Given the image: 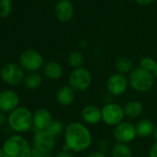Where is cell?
<instances>
[{
    "mask_svg": "<svg viewBox=\"0 0 157 157\" xmlns=\"http://www.w3.org/2000/svg\"><path fill=\"white\" fill-rule=\"evenodd\" d=\"M20 95L13 90H5L0 93V111L10 113L20 105Z\"/></svg>",
    "mask_w": 157,
    "mask_h": 157,
    "instance_id": "obj_13",
    "label": "cell"
},
{
    "mask_svg": "<svg viewBox=\"0 0 157 157\" xmlns=\"http://www.w3.org/2000/svg\"><path fill=\"white\" fill-rule=\"evenodd\" d=\"M44 157H54V156H52L51 154H45Z\"/></svg>",
    "mask_w": 157,
    "mask_h": 157,
    "instance_id": "obj_37",
    "label": "cell"
},
{
    "mask_svg": "<svg viewBox=\"0 0 157 157\" xmlns=\"http://www.w3.org/2000/svg\"><path fill=\"white\" fill-rule=\"evenodd\" d=\"M156 65V60L153 59L151 56H144L140 60V65L139 67H141L144 70L152 72L154 69V67Z\"/></svg>",
    "mask_w": 157,
    "mask_h": 157,
    "instance_id": "obj_26",
    "label": "cell"
},
{
    "mask_svg": "<svg viewBox=\"0 0 157 157\" xmlns=\"http://www.w3.org/2000/svg\"><path fill=\"white\" fill-rule=\"evenodd\" d=\"M12 12V0H0V19L8 18Z\"/></svg>",
    "mask_w": 157,
    "mask_h": 157,
    "instance_id": "obj_25",
    "label": "cell"
},
{
    "mask_svg": "<svg viewBox=\"0 0 157 157\" xmlns=\"http://www.w3.org/2000/svg\"><path fill=\"white\" fill-rule=\"evenodd\" d=\"M129 83L128 75L118 72L111 74L106 81V90L112 96H121L128 89Z\"/></svg>",
    "mask_w": 157,
    "mask_h": 157,
    "instance_id": "obj_10",
    "label": "cell"
},
{
    "mask_svg": "<svg viewBox=\"0 0 157 157\" xmlns=\"http://www.w3.org/2000/svg\"><path fill=\"white\" fill-rule=\"evenodd\" d=\"M148 157H157V140L151 145V147L149 151Z\"/></svg>",
    "mask_w": 157,
    "mask_h": 157,
    "instance_id": "obj_27",
    "label": "cell"
},
{
    "mask_svg": "<svg viewBox=\"0 0 157 157\" xmlns=\"http://www.w3.org/2000/svg\"><path fill=\"white\" fill-rule=\"evenodd\" d=\"M76 97V92L69 86V85H65L60 87L56 94V103L60 106H69L71 105Z\"/></svg>",
    "mask_w": 157,
    "mask_h": 157,
    "instance_id": "obj_16",
    "label": "cell"
},
{
    "mask_svg": "<svg viewBox=\"0 0 157 157\" xmlns=\"http://www.w3.org/2000/svg\"><path fill=\"white\" fill-rule=\"evenodd\" d=\"M43 72L45 78L50 81H57L63 76L64 69L60 63L56 61H49L44 64Z\"/></svg>",
    "mask_w": 157,
    "mask_h": 157,
    "instance_id": "obj_17",
    "label": "cell"
},
{
    "mask_svg": "<svg viewBox=\"0 0 157 157\" xmlns=\"http://www.w3.org/2000/svg\"><path fill=\"white\" fill-rule=\"evenodd\" d=\"M44 153H42L40 151H38L37 150H35L34 148H33L32 150V157H44Z\"/></svg>",
    "mask_w": 157,
    "mask_h": 157,
    "instance_id": "obj_32",
    "label": "cell"
},
{
    "mask_svg": "<svg viewBox=\"0 0 157 157\" xmlns=\"http://www.w3.org/2000/svg\"><path fill=\"white\" fill-rule=\"evenodd\" d=\"M3 157H32V150L29 141L21 135L10 136L2 146Z\"/></svg>",
    "mask_w": 157,
    "mask_h": 157,
    "instance_id": "obj_3",
    "label": "cell"
},
{
    "mask_svg": "<svg viewBox=\"0 0 157 157\" xmlns=\"http://www.w3.org/2000/svg\"><path fill=\"white\" fill-rule=\"evenodd\" d=\"M6 122H8V117H6V113L0 111V128L3 127Z\"/></svg>",
    "mask_w": 157,
    "mask_h": 157,
    "instance_id": "obj_30",
    "label": "cell"
},
{
    "mask_svg": "<svg viewBox=\"0 0 157 157\" xmlns=\"http://www.w3.org/2000/svg\"><path fill=\"white\" fill-rule=\"evenodd\" d=\"M53 120L51 112L46 108H38L33 113V128L35 131L44 130L48 128L50 123Z\"/></svg>",
    "mask_w": 157,
    "mask_h": 157,
    "instance_id": "obj_14",
    "label": "cell"
},
{
    "mask_svg": "<svg viewBox=\"0 0 157 157\" xmlns=\"http://www.w3.org/2000/svg\"><path fill=\"white\" fill-rule=\"evenodd\" d=\"M84 62H85V57L81 51L78 50L71 51L67 56V63L73 69L83 67Z\"/></svg>",
    "mask_w": 157,
    "mask_h": 157,
    "instance_id": "obj_22",
    "label": "cell"
},
{
    "mask_svg": "<svg viewBox=\"0 0 157 157\" xmlns=\"http://www.w3.org/2000/svg\"><path fill=\"white\" fill-rule=\"evenodd\" d=\"M102 121L110 127H116L124 121L126 116L124 107L117 103L105 104L102 108Z\"/></svg>",
    "mask_w": 157,
    "mask_h": 157,
    "instance_id": "obj_8",
    "label": "cell"
},
{
    "mask_svg": "<svg viewBox=\"0 0 157 157\" xmlns=\"http://www.w3.org/2000/svg\"><path fill=\"white\" fill-rule=\"evenodd\" d=\"M129 87L137 93L149 92L155 82V78L152 72L142 69L140 67L134 69L128 75Z\"/></svg>",
    "mask_w": 157,
    "mask_h": 157,
    "instance_id": "obj_4",
    "label": "cell"
},
{
    "mask_svg": "<svg viewBox=\"0 0 157 157\" xmlns=\"http://www.w3.org/2000/svg\"><path fill=\"white\" fill-rule=\"evenodd\" d=\"M86 157H106V155L103 151H93V152L89 153Z\"/></svg>",
    "mask_w": 157,
    "mask_h": 157,
    "instance_id": "obj_29",
    "label": "cell"
},
{
    "mask_svg": "<svg viewBox=\"0 0 157 157\" xmlns=\"http://www.w3.org/2000/svg\"><path fill=\"white\" fill-rule=\"evenodd\" d=\"M82 118L87 125H97L102 121V111L95 105H87L82 110Z\"/></svg>",
    "mask_w": 157,
    "mask_h": 157,
    "instance_id": "obj_15",
    "label": "cell"
},
{
    "mask_svg": "<svg viewBox=\"0 0 157 157\" xmlns=\"http://www.w3.org/2000/svg\"><path fill=\"white\" fill-rule=\"evenodd\" d=\"M152 74H153L154 78L157 80V61H156V65H155V67H154V69H153V71H152Z\"/></svg>",
    "mask_w": 157,
    "mask_h": 157,
    "instance_id": "obj_33",
    "label": "cell"
},
{
    "mask_svg": "<svg viewBox=\"0 0 157 157\" xmlns=\"http://www.w3.org/2000/svg\"><path fill=\"white\" fill-rule=\"evenodd\" d=\"M33 144V148L38 151L44 154H50L56 147V137L46 129L38 130L34 132Z\"/></svg>",
    "mask_w": 157,
    "mask_h": 157,
    "instance_id": "obj_9",
    "label": "cell"
},
{
    "mask_svg": "<svg viewBox=\"0 0 157 157\" xmlns=\"http://www.w3.org/2000/svg\"><path fill=\"white\" fill-rule=\"evenodd\" d=\"M66 126L65 124L59 120V119H53L52 122L50 123V125L48 126V128H46V130H48L53 136H55L56 138L60 136L61 134H64Z\"/></svg>",
    "mask_w": 157,
    "mask_h": 157,
    "instance_id": "obj_24",
    "label": "cell"
},
{
    "mask_svg": "<svg viewBox=\"0 0 157 157\" xmlns=\"http://www.w3.org/2000/svg\"><path fill=\"white\" fill-rule=\"evenodd\" d=\"M136 3L140 5V6H149L151 4H152L155 0H135Z\"/></svg>",
    "mask_w": 157,
    "mask_h": 157,
    "instance_id": "obj_31",
    "label": "cell"
},
{
    "mask_svg": "<svg viewBox=\"0 0 157 157\" xmlns=\"http://www.w3.org/2000/svg\"><path fill=\"white\" fill-rule=\"evenodd\" d=\"M54 14L56 20L66 23L72 20L75 14V9L70 0H58L54 8Z\"/></svg>",
    "mask_w": 157,
    "mask_h": 157,
    "instance_id": "obj_12",
    "label": "cell"
},
{
    "mask_svg": "<svg viewBox=\"0 0 157 157\" xmlns=\"http://www.w3.org/2000/svg\"><path fill=\"white\" fill-rule=\"evenodd\" d=\"M24 69L20 64L14 62H9L4 64L0 68V78L10 86H18L23 83L25 73Z\"/></svg>",
    "mask_w": 157,
    "mask_h": 157,
    "instance_id": "obj_6",
    "label": "cell"
},
{
    "mask_svg": "<svg viewBox=\"0 0 157 157\" xmlns=\"http://www.w3.org/2000/svg\"><path fill=\"white\" fill-rule=\"evenodd\" d=\"M123 107L126 117L129 119H135L140 117L143 112V105L138 100H131L128 102Z\"/></svg>",
    "mask_w": 157,
    "mask_h": 157,
    "instance_id": "obj_18",
    "label": "cell"
},
{
    "mask_svg": "<svg viewBox=\"0 0 157 157\" xmlns=\"http://www.w3.org/2000/svg\"><path fill=\"white\" fill-rule=\"evenodd\" d=\"M154 129H155V126L153 122L148 118L140 119L136 124V130H137L138 137H141V138L150 137L153 135Z\"/></svg>",
    "mask_w": 157,
    "mask_h": 157,
    "instance_id": "obj_19",
    "label": "cell"
},
{
    "mask_svg": "<svg viewBox=\"0 0 157 157\" xmlns=\"http://www.w3.org/2000/svg\"><path fill=\"white\" fill-rule=\"evenodd\" d=\"M55 157H74V156H73V152H71L70 151L62 150Z\"/></svg>",
    "mask_w": 157,
    "mask_h": 157,
    "instance_id": "obj_28",
    "label": "cell"
},
{
    "mask_svg": "<svg viewBox=\"0 0 157 157\" xmlns=\"http://www.w3.org/2000/svg\"><path fill=\"white\" fill-rule=\"evenodd\" d=\"M113 135L117 143L129 144L138 137L136 125H134L132 122L124 120L117 126L114 127Z\"/></svg>",
    "mask_w": 157,
    "mask_h": 157,
    "instance_id": "obj_11",
    "label": "cell"
},
{
    "mask_svg": "<svg viewBox=\"0 0 157 157\" xmlns=\"http://www.w3.org/2000/svg\"><path fill=\"white\" fill-rule=\"evenodd\" d=\"M4 156V151H3V149L2 147L0 148V157H3Z\"/></svg>",
    "mask_w": 157,
    "mask_h": 157,
    "instance_id": "obj_36",
    "label": "cell"
},
{
    "mask_svg": "<svg viewBox=\"0 0 157 157\" xmlns=\"http://www.w3.org/2000/svg\"><path fill=\"white\" fill-rule=\"evenodd\" d=\"M93 82V76L86 67L74 68L68 76V85L75 92L87 91Z\"/></svg>",
    "mask_w": 157,
    "mask_h": 157,
    "instance_id": "obj_5",
    "label": "cell"
},
{
    "mask_svg": "<svg viewBox=\"0 0 157 157\" xmlns=\"http://www.w3.org/2000/svg\"><path fill=\"white\" fill-rule=\"evenodd\" d=\"M92 143L93 135L86 124L78 121H72L66 126L63 150L78 153L87 151Z\"/></svg>",
    "mask_w": 157,
    "mask_h": 157,
    "instance_id": "obj_1",
    "label": "cell"
},
{
    "mask_svg": "<svg viewBox=\"0 0 157 157\" xmlns=\"http://www.w3.org/2000/svg\"><path fill=\"white\" fill-rule=\"evenodd\" d=\"M86 45H87V43H86L85 40H82V41L80 42V46H81V47H85Z\"/></svg>",
    "mask_w": 157,
    "mask_h": 157,
    "instance_id": "obj_34",
    "label": "cell"
},
{
    "mask_svg": "<svg viewBox=\"0 0 157 157\" xmlns=\"http://www.w3.org/2000/svg\"><path fill=\"white\" fill-rule=\"evenodd\" d=\"M112 157H132V151L128 144L116 143L111 150Z\"/></svg>",
    "mask_w": 157,
    "mask_h": 157,
    "instance_id": "obj_23",
    "label": "cell"
},
{
    "mask_svg": "<svg viewBox=\"0 0 157 157\" xmlns=\"http://www.w3.org/2000/svg\"><path fill=\"white\" fill-rule=\"evenodd\" d=\"M19 64L28 73L38 72L44 66V56L40 52L34 49H27L24 50L20 57Z\"/></svg>",
    "mask_w": 157,
    "mask_h": 157,
    "instance_id": "obj_7",
    "label": "cell"
},
{
    "mask_svg": "<svg viewBox=\"0 0 157 157\" xmlns=\"http://www.w3.org/2000/svg\"><path fill=\"white\" fill-rule=\"evenodd\" d=\"M24 86L29 90H36L43 84V77L39 72H32L25 75Z\"/></svg>",
    "mask_w": 157,
    "mask_h": 157,
    "instance_id": "obj_20",
    "label": "cell"
},
{
    "mask_svg": "<svg viewBox=\"0 0 157 157\" xmlns=\"http://www.w3.org/2000/svg\"><path fill=\"white\" fill-rule=\"evenodd\" d=\"M116 69L117 72L128 75L134 69V64L131 58L128 56H121L116 61Z\"/></svg>",
    "mask_w": 157,
    "mask_h": 157,
    "instance_id": "obj_21",
    "label": "cell"
},
{
    "mask_svg": "<svg viewBox=\"0 0 157 157\" xmlns=\"http://www.w3.org/2000/svg\"><path fill=\"white\" fill-rule=\"evenodd\" d=\"M8 125L17 133H26L33 128V113L27 107L19 106L9 114Z\"/></svg>",
    "mask_w": 157,
    "mask_h": 157,
    "instance_id": "obj_2",
    "label": "cell"
},
{
    "mask_svg": "<svg viewBox=\"0 0 157 157\" xmlns=\"http://www.w3.org/2000/svg\"><path fill=\"white\" fill-rule=\"evenodd\" d=\"M153 137H154L155 140H157V126L155 127V129H154V132H153Z\"/></svg>",
    "mask_w": 157,
    "mask_h": 157,
    "instance_id": "obj_35",
    "label": "cell"
}]
</instances>
